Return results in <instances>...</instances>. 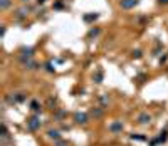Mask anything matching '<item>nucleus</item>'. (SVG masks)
Listing matches in <instances>:
<instances>
[{
	"label": "nucleus",
	"instance_id": "nucleus-1",
	"mask_svg": "<svg viewBox=\"0 0 168 146\" xmlns=\"http://www.w3.org/2000/svg\"><path fill=\"white\" fill-rule=\"evenodd\" d=\"M40 124H42V123H40L39 118H37V116H32L30 119L27 121V129H29V131H37L40 128Z\"/></svg>",
	"mask_w": 168,
	"mask_h": 146
},
{
	"label": "nucleus",
	"instance_id": "nucleus-2",
	"mask_svg": "<svg viewBox=\"0 0 168 146\" xmlns=\"http://www.w3.org/2000/svg\"><path fill=\"white\" fill-rule=\"evenodd\" d=\"M140 4V0H121L119 5L121 8H124V10H129V8H134V7Z\"/></svg>",
	"mask_w": 168,
	"mask_h": 146
},
{
	"label": "nucleus",
	"instance_id": "nucleus-3",
	"mask_svg": "<svg viewBox=\"0 0 168 146\" xmlns=\"http://www.w3.org/2000/svg\"><path fill=\"white\" fill-rule=\"evenodd\" d=\"M123 129H124V126H123V123H121V121H114V123H111V124H109V131H111L113 134L121 133Z\"/></svg>",
	"mask_w": 168,
	"mask_h": 146
},
{
	"label": "nucleus",
	"instance_id": "nucleus-4",
	"mask_svg": "<svg viewBox=\"0 0 168 146\" xmlns=\"http://www.w3.org/2000/svg\"><path fill=\"white\" fill-rule=\"evenodd\" d=\"M151 121V116L148 113H141L140 116H138V124H148Z\"/></svg>",
	"mask_w": 168,
	"mask_h": 146
},
{
	"label": "nucleus",
	"instance_id": "nucleus-5",
	"mask_svg": "<svg viewBox=\"0 0 168 146\" xmlns=\"http://www.w3.org/2000/svg\"><path fill=\"white\" fill-rule=\"evenodd\" d=\"M74 121H76V123H77V124H86L87 123V116L86 114H74Z\"/></svg>",
	"mask_w": 168,
	"mask_h": 146
},
{
	"label": "nucleus",
	"instance_id": "nucleus-6",
	"mask_svg": "<svg viewBox=\"0 0 168 146\" xmlns=\"http://www.w3.org/2000/svg\"><path fill=\"white\" fill-rule=\"evenodd\" d=\"M30 109H32L34 113H40V111H42V107H40L39 101H35V99H34L32 102H30Z\"/></svg>",
	"mask_w": 168,
	"mask_h": 146
},
{
	"label": "nucleus",
	"instance_id": "nucleus-7",
	"mask_svg": "<svg viewBox=\"0 0 168 146\" xmlns=\"http://www.w3.org/2000/svg\"><path fill=\"white\" fill-rule=\"evenodd\" d=\"M47 134H49V138H52V140H60V133L59 131H52V129H51V131H47Z\"/></svg>",
	"mask_w": 168,
	"mask_h": 146
},
{
	"label": "nucleus",
	"instance_id": "nucleus-8",
	"mask_svg": "<svg viewBox=\"0 0 168 146\" xmlns=\"http://www.w3.org/2000/svg\"><path fill=\"white\" fill-rule=\"evenodd\" d=\"M131 140H138V141H146V136H140V134H131Z\"/></svg>",
	"mask_w": 168,
	"mask_h": 146
},
{
	"label": "nucleus",
	"instance_id": "nucleus-9",
	"mask_svg": "<svg viewBox=\"0 0 168 146\" xmlns=\"http://www.w3.org/2000/svg\"><path fill=\"white\" fill-rule=\"evenodd\" d=\"M8 5H10V0H2V2H0V8H2V10H5Z\"/></svg>",
	"mask_w": 168,
	"mask_h": 146
},
{
	"label": "nucleus",
	"instance_id": "nucleus-10",
	"mask_svg": "<svg viewBox=\"0 0 168 146\" xmlns=\"http://www.w3.org/2000/svg\"><path fill=\"white\" fill-rule=\"evenodd\" d=\"M96 19H98V13H94V15H86V17H84L86 22H91V20H96Z\"/></svg>",
	"mask_w": 168,
	"mask_h": 146
},
{
	"label": "nucleus",
	"instance_id": "nucleus-11",
	"mask_svg": "<svg viewBox=\"0 0 168 146\" xmlns=\"http://www.w3.org/2000/svg\"><path fill=\"white\" fill-rule=\"evenodd\" d=\"M2 136H4V138H5V136H8V131H7L5 124H2Z\"/></svg>",
	"mask_w": 168,
	"mask_h": 146
},
{
	"label": "nucleus",
	"instance_id": "nucleus-12",
	"mask_svg": "<svg viewBox=\"0 0 168 146\" xmlns=\"http://www.w3.org/2000/svg\"><path fill=\"white\" fill-rule=\"evenodd\" d=\"M101 79H103V72H98V76H96V82H101Z\"/></svg>",
	"mask_w": 168,
	"mask_h": 146
},
{
	"label": "nucleus",
	"instance_id": "nucleus-13",
	"mask_svg": "<svg viewBox=\"0 0 168 146\" xmlns=\"http://www.w3.org/2000/svg\"><path fill=\"white\" fill-rule=\"evenodd\" d=\"M59 141V140H57ZM57 146H67V143H64V141H59V143H57Z\"/></svg>",
	"mask_w": 168,
	"mask_h": 146
},
{
	"label": "nucleus",
	"instance_id": "nucleus-14",
	"mask_svg": "<svg viewBox=\"0 0 168 146\" xmlns=\"http://www.w3.org/2000/svg\"><path fill=\"white\" fill-rule=\"evenodd\" d=\"M160 4H168V0H158Z\"/></svg>",
	"mask_w": 168,
	"mask_h": 146
}]
</instances>
